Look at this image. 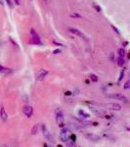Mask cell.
Here are the masks:
<instances>
[{
  "label": "cell",
  "mask_w": 130,
  "mask_h": 147,
  "mask_svg": "<svg viewBox=\"0 0 130 147\" xmlns=\"http://www.w3.org/2000/svg\"><path fill=\"white\" fill-rule=\"evenodd\" d=\"M0 46H1V40H0Z\"/></svg>",
  "instance_id": "obj_28"
},
{
  "label": "cell",
  "mask_w": 130,
  "mask_h": 147,
  "mask_svg": "<svg viewBox=\"0 0 130 147\" xmlns=\"http://www.w3.org/2000/svg\"><path fill=\"white\" fill-rule=\"evenodd\" d=\"M129 85H130V81H127L125 82V84H124V89H128V88H129Z\"/></svg>",
  "instance_id": "obj_20"
},
{
  "label": "cell",
  "mask_w": 130,
  "mask_h": 147,
  "mask_svg": "<svg viewBox=\"0 0 130 147\" xmlns=\"http://www.w3.org/2000/svg\"><path fill=\"white\" fill-rule=\"evenodd\" d=\"M108 97H109V98H113V99H118V100H121V101H123L124 103H127V102H128L127 98H126V97H125L124 95L120 94V93L110 94V95H108Z\"/></svg>",
  "instance_id": "obj_6"
},
{
  "label": "cell",
  "mask_w": 130,
  "mask_h": 147,
  "mask_svg": "<svg viewBox=\"0 0 130 147\" xmlns=\"http://www.w3.org/2000/svg\"><path fill=\"white\" fill-rule=\"evenodd\" d=\"M1 71H3V68H2L1 66H0V72H1Z\"/></svg>",
  "instance_id": "obj_27"
},
{
  "label": "cell",
  "mask_w": 130,
  "mask_h": 147,
  "mask_svg": "<svg viewBox=\"0 0 130 147\" xmlns=\"http://www.w3.org/2000/svg\"><path fill=\"white\" fill-rule=\"evenodd\" d=\"M60 52H61V51H60L59 49H57V50H55V51H54V54H58V53H60Z\"/></svg>",
  "instance_id": "obj_25"
},
{
  "label": "cell",
  "mask_w": 130,
  "mask_h": 147,
  "mask_svg": "<svg viewBox=\"0 0 130 147\" xmlns=\"http://www.w3.org/2000/svg\"><path fill=\"white\" fill-rule=\"evenodd\" d=\"M37 131H38V125H33V127H32V130H31V134H36L37 133Z\"/></svg>",
  "instance_id": "obj_15"
},
{
  "label": "cell",
  "mask_w": 130,
  "mask_h": 147,
  "mask_svg": "<svg viewBox=\"0 0 130 147\" xmlns=\"http://www.w3.org/2000/svg\"><path fill=\"white\" fill-rule=\"evenodd\" d=\"M41 130H42V132H43L44 137H45L48 141H50V142L54 143V142H55V139H54V137L52 136V133H50V132L48 131L47 126H46L45 125H41Z\"/></svg>",
  "instance_id": "obj_3"
},
{
  "label": "cell",
  "mask_w": 130,
  "mask_h": 147,
  "mask_svg": "<svg viewBox=\"0 0 130 147\" xmlns=\"http://www.w3.org/2000/svg\"><path fill=\"white\" fill-rule=\"evenodd\" d=\"M23 113H24L27 118H30L31 115H32V113H33V109H32L31 106L26 105V106L23 107Z\"/></svg>",
  "instance_id": "obj_7"
},
{
  "label": "cell",
  "mask_w": 130,
  "mask_h": 147,
  "mask_svg": "<svg viewBox=\"0 0 130 147\" xmlns=\"http://www.w3.org/2000/svg\"><path fill=\"white\" fill-rule=\"evenodd\" d=\"M70 134H71V132H70L69 128H68V127L62 128L61 132H60V139H61V141H63L65 143L68 142V139H69V135Z\"/></svg>",
  "instance_id": "obj_2"
},
{
  "label": "cell",
  "mask_w": 130,
  "mask_h": 147,
  "mask_svg": "<svg viewBox=\"0 0 130 147\" xmlns=\"http://www.w3.org/2000/svg\"><path fill=\"white\" fill-rule=\"evenodd\" d=\"M67 143V147H75V144H74V142H72V141H70V140H68V142H66Z\"/></svg>",
  "instance_id": "obj_17"
},
{
  "label": "cell",
  "mask_w": 130,
  "mask_h": 147,
  "mask_svg": "<svg viewBox=\"0 0 130 147\" xmlns=\"http://www.w3.org/2000/svg\"><path fill=\"white\" fill-rule=\"evenodd\" d=\"M70 17H72V18H81V16H80L79 14H77V13H73V14H71Z\"/></svg>",
  "instance_id": "obj_19"
},
{
  "label": "cell",
  "mask_w": 130,
  "mask_h": 147,
  "mask_svg": "<svg viewBox=\"0 0 130 147\" xmlns=\"http://www.w3.org/2000/svg\"><path fill=\"white\" fill-rule=\"evenodd\" d=\"M90 109H91V111L94 113L97 117H100V118H103V117H104V114L100 111V110H98V109H96V108H94V107H90Z\"/></svg>",
  "instance_id": "obj_10"
},
{
  "label": "cell",
  "mask_w": 130,
  "mask_h": 147,
  "mask_svg": "<svg viewBox=\"0 0 130 147\" xmlns=\"http://www.w3.org/2000/svg\"><path fill=\"white\" fill-rule=\"evenodd\" d=\"M13 1H14V2H15V4H16V5H18V6H19V5H20V4H21V2H20V0H13Z\"/></svg>",
  "instance_id": "obj_23"
},
{
  "label": "cell",
  "mask_w": 130,
  "mask_h": 147,
  "mask_svg": "<svg viewBox=\"0 0 130 147\" xmlns=\"http://www.w3.org/2000/svg\"><path fill=\"white\" fill-rule=\"evenodd\" d=\"M124 64H125V61H124V59H123L122 57H119V58L117 59V65H118L119 67H122Z\"/></svg>",
  "instance_id": "obj_13"
},
{
  "label": "cell",
  "mask_w": 130,
  "mask_h": 147,
  "mask_svg": "<svg viewBox=\"0 0 130 147\" xmlns=\"http://www.w3.org/2000/svg\"><path fill=\"white\" fill-rule=\"evenodd\" d=\"M104 108H108L109 110H111V111H119L121 110V106L117 103H109L106 105H103Z\"/></svg>",
  "instance_id": "obj_4"
},
{
  "label": "cell",
  "mask_w": 130,
  "mask_h": 147,
  "mask_svg": "<svg viewBox=\"0 0 130 147\" xmlns=\"http://www.w3.org/2000/svg\"><path fill=\"white\" fill-rule=\"evenodd\" d=\"M117 53H118V55H119V57H124L125 56V50L124 49H122V48H120V49H118L117 50Z\"/></svg>",
  "instance_id": "obj_14"
},
{
  "label": "cell",
  "mask_w": 130,
  "mask_h": 147,
  "mask_svg": "<svg viewBox=\"0 0 130 147\" xmlns=\"http://www.w3.org/2000/svg\"><path fill=\"white\" fill-rule=\"evenodd\" d=\"M48 147H53V146H51V145H49V146H48Z\"/></svg>",
  "instance_id": "obj_29"
},
{
  "label": "cell",
  "mask_w": 130,
  "mask_h": 147,
  "mask_svg": "<svg viewBox=\"0 0 130 147\" xmlns=\"http://www.w3.org/2000/svg\"><path fill=\"white\" fill-rule=\"evenodd\" d=\"M5 1L7 2V4H8V6H9V8H12V3H11V0H5Z\"/></svg>",
  "instance_id": "obj_22"
},
{
  "label": "cell",
  "mask_w": 130,
  "mask_h": 147,
  "mask_svg": "<svg viewBox=\"0 0 130 147\" xmlns=\"http://www.w3.org/2000/svg\"><path fill=\"white\" fill-rule=\"evenodd\" d=\"M47 74H48V71H46V70H40L38 73L36 74V81H40L44 80V78L47 76Z\"/></svg>",
  "instance_id": "obj_8"
},
{
  "label": "cell",
  "mask_w": 130,
  "mask_h": 147,
  "mask_svg": "<svg viewBox=\"0 0 130 147\" xmlns=\"http://www.w3.org/2000/svg\"><path fill=\"white\" fill-rule=\"evenodd\" d=\"M0 147H9V146L6 145V144H1V145H0Z\"/></svg>",
  "instance_id": "obj_26"
},
{
  "label": "cell",
  "mask_w": 130,
  "mask_h": 147,
  "mask_svg": "<svg viewBox=\"0 0 130 147\" xmlns=\"http://www.w3.org/2000/svg\"><path fill=\"white\" fill-rule=\"evenodd\" d=\"M109 60H110L111 62H115L116 57H115V54H114V53H110V54H109Z\"/></svg>",
  "instance_id": "obj_18"
},
{
  "label": "cell",
  "mask_w": 130,
  "mask_h": 147,
  "mask_svg": "<svg viewBox=\"0 0 130 147\" xmlns=\"http://www.w3.org/2000/svg\"><path fill=\"white\" fill-rule=\"evenodd\" d=\"M78 116H79L80 118H82V119H87V118H89V117H90V115H89L88 113L84 112L83 110H81V109H79V110H78Z\"/></svg>",
  "instance_id": "obj_11"
},
{
  "label": "cell",
  "mask_w": 130,
  "mask_h": 147,
  "mask_svg": "<svg viewBox=\"0 0 130 147\" xmlns=\"http://www.w3.org/2000/svg\"><path fill=\"white\" fill-rule=\"evenodd\" d=\"M90 80L92 81H94V82H97L98 81V77L96 75H94V74H91V75H90Z\"/></svg>",
  "instance_id": "obj_16"
},
{
  "label": "cell",
  "mask_w": 130,
  "mask_h": 147,
  "mask_svg": "<svg viewBox=\"0 0 130 147\" xmlns=\"http://www.w3.org/2000/svg\"><path fill=\"white\" fill-rule=\"evenodd\" d=\"M55 115H56V122H57V124L59 125V126L63 127L64 126V113L62 111V109L60 108H57L55 111Z\"/></svg>",
  "instance_id": "obj_1"
},
{
  "label": "cell",
  "mask_w": 130,
  "mask_h": 147,
  "mask_svg": "<svg viewBox=\"0 0 130 147\" xmlns=\"http://www.w3.org/2000/svg\"><path fill=\"white\" fill-rule=\"evenodd\" d=\"M85 137H86L88 140L93 141V142H97V141H99V140L101 139V137H100L99 135H97V134H95V133H91V132H86V133H85Z\"/></svg>",
  "instance_id": "obj_5"
},
{
  "label": "cell",
  "mask_w": 130,
  "mask_h": 147,
  "mask_svg": "<svg viewBox=\"0 0 130 147\" xmlns=\"http://www.w3.org/2000/svg\"><path fill=\"white\" fill-rule=\"evenodd\" d=\"M0 117H1L2 121L3 122H6L7 119H8V116H7V113L5 112V110L3 108H1V110H0Z\"/></svg>",
  "instance_id": "obj_12"
},
{
  "label": "cell",
  "mask_w": 130,
  "mask_h": 147,
  "mask_svg": "<svg viewBox=\"0 0 130 147\" xmlns=\"http://www.w3.org/2000/svg\"><path fill=\"white\" fill-rule=\"evenodd\" d=\"M123 77H124V73L121 72V73H120V76H119V79H118V81H120L123 79Z\"/></svg>",
  "instance_id": "obj_21"
},
{
  "label": "cell",
  "mask_w": 130,
  "mask_h": 147,
  "mask_svg": "<svg viewBox=\"0 0 130 147\" xmlns=\"http://www.w3.org/2000/svg\"><path fill=\"white\" fill-rule=\"evenodd\" d=\"M94 7L96 8V10H97V11H101V8H100V6H96V5H94Z\"/></svg>",
  "instance_id": "obj_24"
},
{
  "label": "cell",
  "mask_w": 130,
  "mask_h": 147,
  "mask_svg": "<svg viewBox=\"0 0 130 147\" xmlns=\"http://www.w3.org/2000/svg\"><path fill=\"white\" fill-rule=\"evenodd\" d=\"M68 30H69L71 33H73V34H76L77 36H79V37H81V38H83V39H86L85 35H84L81 31H79L78 29H72V28H69V29H68Z\"/></svg>",
  "instance_id": "obj_9"
}]
</instances>
